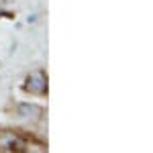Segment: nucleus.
Segmentation results:
<instances>
[{
	"mask_svg": "<svg viewBox=\"0 0 153 153\" xmlns=\"http://www.w3.org/2000/svg\"><path fill=\"white\" fill-rule=\"evenodd\" d=\"M23 90L33 96H47V76L43 70L31 71L23 82Z\"/></svg>",
	"mask_w": 153,
	"mask_h": 153,
	"instance_id": "1",
	"label": "nucleus"
},
{
	"mask_svg": "<svg viewBox=\"0 0 153 153\" xmlns=\"http://www.w3.org/2000/svg\"><path fill=\"white\" fill-rule=\"evenodd\" d=\"M14 114L23 120H29V123H37L45 117V108L43 106L31 104V102H19L14 106Z\"/></svg>",
	"mask_w": 153,
	"mask_h": 153,
	"instance_id": "2",
	"label": "nucleus"
},
{
	"mask_svg": "<svg viewBox=\"0 0 153 153\" xmlns=\"http://www.w3.org/2000/svg\"><path fill=\"white\" fill-rule=\"evenodd\" d=\"M27 23H29V25H35L37 23V14H29V16H27Z\"/></svg>",
	"mask_w": 153,
	"mask_h": 153,
	"instance_id": "3",
	"label": "nucleus"
}]
</instances>
